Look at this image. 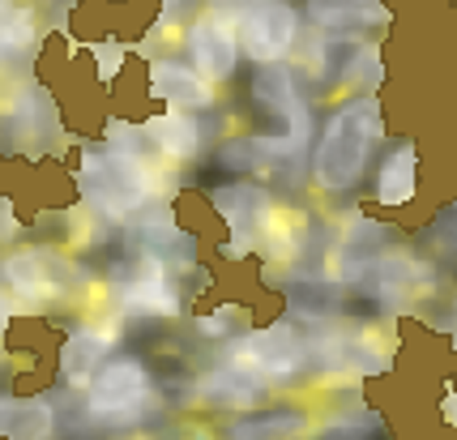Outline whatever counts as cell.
Returning <instances> with one entry per match:
<instances>
[{
	"mask_svg": "<svg viewBox=\"0 0 457 440\" xmlns=\"http://www.w3.org/2000/svg\"><path fill=\"white\" fill-rule=\"evenodd\" d=\"M380 133V120H377V103H355V107H346L334 116L329 124V133L320 141L317 150V180L320 188H329V193H342V188H351L359 180V171H363V162H368V150H372V141Z\"/></svg>",
	"mask_w": 457,
	"mask_h": 440,
	"instance_id": "obj_1",
	"label": "cell"
},
{
	"mask_svg": "<svg viewBox=\"0 0 457 440\" xmlns=\"http://www.w3.org/2000/svg\"><path fill=\"white\" fill-rule=\"evenodd\" d=\"M239 43L257 61H278L282 52L295 43V13L287 4H257L248 18L239 21Z\"/></svg>",
	"mask_w": 457,
	"mask_h": 440,
	"instance_id": "obj_2",
	"label": "cell"
},
{
	"mask_svg": "<svg viewBox=\"0 0 457 440\" xmlns=\"http://www.w3.org/2000/svg\"><path fill=\"white\" fill-rule=\"evenodd\" d=\"M145 398V368L137 360H116L90 385V411L95 415H129Z\"/></svg>",
	"mask_w": 457,
	"mask_h": 440,
	"instance_id": "obj_3",
	"label": "cell"
},
{
	"mask_svg": "<svg viewBox=\"0 0 457 440\" xmlns=\"http://www.w3.org/2000/svg\"><path fill=\"white\" fill-rule=\"evenodd\" d=\"M188 43H193V61H197V69L205 78L210 81L231 78V69L239 61V47H236V35L222 21H201Z\"/></svg>",
	"mask_w": 457,
	"mask_h": 440,
	"instance_id": "obj_4",
	"label": "cell"
},
{
	"mask_svg": "<svg viewBox=\"0 0 457 440\" xmlns=\"http://www.w3.org/2000/svg\"><path fill=\"white\" fill-rule=\"evenodd\" d=\"M239 363L253 368V372H270L282 377L299 363V346L291 338V329H270V334H253V338L239 346Z\"/></svg>",
	"mask_w": 457,
	"mask_h": 440,
	"instance_id": "obj_5",
	"label": "cell"
},
{
	"mask_svg": "<svg viewBox=\"0 0 457 440\" xmlns=\"http://www.w3.org/2000/svg\"><path fill=\"white\" fill-rule=\"evenodd\" d=\"M205 81H210L205 73H188L179 64H154V90L167 103H179V107H205L214 99V90Z\"/></svg>",
	"mask_w": 457,
	"mask_h": 440,
	"instance_id": "obj_6",
	"label": "cell"
},
{
	"mask_svg": "<svg viewBox=\"0 0 457 440\" xmlns=\"http://www.w3.org/2000/svg\"><path fill=\"white\" fill-rule=\"evenodd\" d=\"M124 308H129V312H150V317H176L179 312L176 295H171V286L162 282L154 261L145 265V278H137L124 291Z\"/></svg>",
	"mask_w": 457,
	"mask_h": 440,
	"instance_id": "obj_7",
	"label": "cell"
},
{
	"mask_svg": "<svg viewBox=\"0 0 457 440\" xmlns=\"http://www.w3.org/2000/svg\"><path fill=\"white\" fill-rule=\"evenodd\" d=\"M257 99L270 107V112H278L287 120H308L303 116V103H299L295 86H291V73L287 69H261L257 73Z\"/></svg>",
	"mask_w": 457,
	"mask_h": 440,
	"instance_id": "obj_8",
	"label": "cell"
},
{
	"mask_svg": "<svg viewBox=\"0 0 457 440\" xmlns=\"http://www.w3.org/2000/svg\"><path fill=\"white\" fill-rule=\"evenodd\" d=\"M150 137L159 141V150L171 154V159H188V154H197V145H201L197 124L188 120V116H176V112L150 120Z\"/></svg>",
	"mask_w": 457,
	"mask_h": 440,
	"instance_id": "obj_9",
	"label": "cell"
},
{
	"mask_svg": "<svg viewBox=\"0 0 457 440\" xmlns=\"http://www.w3.org/2000/svg\"><path fill=\"white\" fill-rule=\"evenodd\" d=\"M377 188H380V201H385V205H402V201L411 197V188H415V150H411V145H402V150H394V154L385 159Z\"/></svg>",
	"mask_w": 457,
	"mask_h": 440,
	"instance_id": "obj_10",
	"label": "cell"
},
{
	"mask_svg": "<svg viewBox=\"0 0 457 440\" xmlns=\"http://www.w3.org/2000/svg\"><path fill=\"white\" fill-rule=\"evenodd\" d=\"M308 13L320 26H342V21H377L385 18L377 0H308Z\"/></svg>",
	"mask_w": 457,
	"mask_h": 440,
	"instance_id": "obj_11",
	"label": "cell"
},
{
	"mask_svg": "<svg viewBox=\"0 0 457 440\" xmlns=\"http://www.w3.org/2000/svg\"><path fill=\"white\" fill-rule=\"evenodd\" d=\"M103 351H107V338H99V334H73L69 346H64V372H69V380L90 377L99 368Z\"/></svg>",
	"mask_w": 457,
	"mask_h": 440,
	"instance_id": "obj_12",
	"label": "cell"
},
{
	"mask_svg": "<svg viewBox=\"0 0 457 440\" xmlns=\"http://www.w3.org/2000/svg\"><path fill=\"white\" fill-rule=\"evenodd\" d=\"M47 428H52V415L43 406H30V402L0 406V432H9V436H43Z\"/></svg>",
	"mask_w": 457,
	"mask_h": 440,
	"instance_id": "obj_13",
	"label": "cell"
},
{
	"mask_svg": "<svg viewBox=\"0 0 457 440\" xmlns=\"http://www.w3.org/2000/svg\"><path fill=\"white\" fill-rule=\"evenodd\" d=\"M30 43H35V21H30V13L9 4V9L0 13V61L21 56Z\"/></svg>",
	"mask_w": 457,
	"mask_h": 440,
	"instance_id": "obj_14",
	"label": "cell"
},
{
	"mask_svg": "<svg viewBox=\"0 0 457 440\" xmlns=\"http://www.w3.org/2000/svg\"><path fill=\"white\" fill-rule=\"evenodd\" d=\"M205 394L219 402H239V406H248V402H257V380L244 377V363L236 368H222L219 377L205 380Z\"/></svg>",
	"mask_w": 457,
	"mask_h": 440,
	"instance_id": "obj_15",
	"label": "cell"
},
{
	"mask_svg": "<svg viewBox=\"0 0 457 440\" xmlns=\"http://www.w3.org/2000/svg\"><path fill=\"white\" fill-rule=\"evenodd\" d=\"M9 282H13V286H21V291H30V286L52 291V286H47V278H43L39 257H35V253H21V257L9 261Z\"/></svg>",
	"mask_w": 457,
	"mask_h": 440,
	"instance_id": "obj_16",
	"label": "cell"
},
{
	"mask_svg": "<svg viewBox=\"0 0 457 440\" xmlns=\"http://www.w3.org/2000/svg\"><path fill=\"white\" fill-rule=\"evenodd\" d=\"M299 419L295 415H274V419H261V423H239L231 428L236 436H270V432H295Z\"/></svg>",
	"mask_w": 457,
	"mask_h": 440,
	"instance_id": "obj_17",
	"label": "cell"
},
{
	"mask_svg": "<svg viewBox=\"0 0 457 440\" xmlns=\"http://www.w3.org/2000/svg\"><path fill=\"white\" fill-rule=\"evenodd\" d=\"M248 4H265V0H214V9H248Z\"/></svg>",
	"mask_w": 457,
	"mask_h": 440,
	"instance_id": "obj_18",
	"label": "cell"
},
{
	"mask_svg": "<svg viewBox=\"0 0 457 440\" xmlns=\"http://www.w3.org/2000/svg\"><path fill=\"white\" fill-rule=\"evenodd\" d=\"M4 317H9V308H4V300H0V325H4Z\"/></svg>",
	"mask_w": 457,
	"mask_h": 440,
	"instance_id": "obj_19",
	"label": "cell"
},
{
	"mask_svg": "<svg viewBox=\"0 0 457 440\" xmlns=\"http://www.w3.org/2000/svg\"><path fill=\"white\" fill-rule=\"evenodd\" d=\"M4 9H9V0H0V13H4Z\"/></svg>",
	"mask_w": 457,
	"mask_h": 440,
	"instance_id": "obj_20",
	"label": "cell"
},
{
	"mask_svg": "<svg viewBox=\"0 0 457 440\" xmlns=\"http://www.w3.org/2000/svg\"><path fill=\"white\" fill-rule=\"evenodd\" d=\"M167 4H171V9H176V4H179V0H167Z\"/></svg>",
	"mask_w": 457,
	"mask_h": 440,
	"instance_id": "obj_21",
	"label": "cell"
}]
</instances>
